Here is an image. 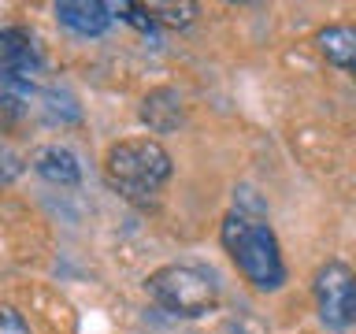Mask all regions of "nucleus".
I'll return each mask as SVG.
<instances>
[{"label": "nucleus", "instance_id": "nucleus-3", "mask_svg": "<svg viewBox=\"0 0 356 334\" xmlns=\"http://www.w3.org/2000/svg\"><path fill=\"white\" fill-rule=\"evenodd\" d=\"M145 294L171 316L197 319L219 305V283L200 264H163L145 278Z\"/></svg>", "mask_w": 356, "mask_h": 334}, {"label": "nucleus", "instance_id": "nucleus-9", "mask_svg": "<svg viewBox=\"0 0 356 334\" xmlns=\"http://www.w3.org/2000/svg\"><path fill=\"white\" fill-rule=\"evenodd\" d=\"M30 164H33V171L52 186H78L82 182L78 156L71 149H63V145H41V149H33Z\"/></svg>", "mask_w": 356, "mask_h": 334}, {"label": "nucleus", "instance_id": "nucleus-5", "mask_svg": "<svg viewBox=\"0 0 356 334\" xmlns=\"http://www.w3.org/2000/svg\"><path fill=\"white\" fill-rule=\"evenodd\" d=\"M44 56L38 49V38L26 26H4L0 30V71H26L41 74Z\"/></svg>", "mask_w": 356, "mask_h": 334}, {"label": "nucleus", "instance_id": "nucleus-7", "mask_svg": "<svg viewBox=\"0 0 356 334\" xmlns=\"http://www.w3.org/2000/svg\"><path fill=\"white\" fill-rule=\"evenodd\" d=\"M141 122L156 134H171L186 122V104H182V93L171 86H160L152 93H145L141 100Z\"/></svg>", "mask_w": 356, "mask_h": 334}, {"label": "nucleus", "instance_id": "nucleus-10", "mask_svg": "<svg viewBox=\"0 0 356 334\" xmlns=\"http://www.w3.org/2000/svg\"><path fill=\"white\" fill-rule=\"evenodd\" d=\"M145 8H149V15L156 19V26L182 30L197 19V4H189V0H182V4H175V0H152V4H145Z\"/></svg>", "mask_w": 356, "mask_h": 334}, {"label": "nucleus", "instance_id": "nucleus-4", "mask_svg": "<svg viewBox=\"0 0 356 334\" xmlns=\"http://www.w3.org/2000/svg\"><path fill=\"white\" fill-rule=\"evenodd\" d=\"M312 294L323 327L330 331H349L356 327V271L341 260L323 264L312 278Z\"/></svg>", "mask_w": 356, "mask_h": 334}, {"label": "nucleus", "instance_id": "nucleus-8", "mask_svg": "<svg viewBox=\"0 0 356 334\" xmlns=\"http://www.w3.org/2000/svg\"><path fill=\"white\" fill-rule=\"evenodd\" d=\"M316 49L330 67H341L356 82V26L349 22H330L316 33Z\"/></svg>", "mask_w": 356, "mask_h": 334}, {"label": "nucleus", "instance_id": "nucleus-2", "mask_svg": "<svg viewBox=\"0 0 356 334\" xmlns=\"http://www.w3.org/2000/svg\"><path fill=\"white\" fill-rule=\"evenodd\" d=\"M108 182L130 200H145L171 178V152L152 138L115 141L104 156Z\"/></svg>", "mask_w": 356, "mask_h": 334}, {"label": "nucleus", "instance_id": "nucleus-13", "mask_svg": "<svg viewBox=\"0 0 356 334\" xmlns=\"http://www.w3.org/2000/svg\"><path fill=\"white\" fill-rule=\"evenodd\" d=\"M22 171V160L11 149H0V182H11Z\"/></svg>", "mask_w": 356, "mask_h": 334}, {"label": "nucleus", "instance_id": "nucleus-12", "mask_svg": "<svg viewBox=\"0 0 356 334\" xmlns=\"http://www.w3.org/2000/svg\"><path fill=\"white\" fill-rule=\"evenodd\" d=\"M0 334H30V323L22 319L19 308L0 305Z\"/></svg>", "mask_w": 356, "mask_h": 334}, {"label": "nucleus", "instance_id": "nucleus-11", "mask_svg": "<svg viewBox=\"0 0 356 334\" xmlns=\"http://www.w3.org/2000/svg\"><path fill=\"white\" fill-rule=\"evenodd\" d=\"M41 100H44V111H49L52 122L56 119H60V122H78V119H82V108H78L74 97L63 93V89H44Z\"/></svg>", "mask_w": 356, "mask_h": 334}, {"label": "nucleus", "instance_id": "nucleus-6", "mask_svg": "<svg viewBox=\"0 0 356 334\" xmlns=\"http://www.w3.org/2000/svg\"><path fill=\"white\" fill-rule=\"evenodd\" d=\"M52 11L60 19V26H67L78 38H100L111 26V11L100 0H60Z\"/></svg>", "mask_w": 356, "mask_h": 334}, {"label": "nucleus", "instance_id": "nucleus-1", "mask_svg": "<svg viewBox=\"0 0 356 334\" xmlns=\"http://www.w3.org/2000/svg\"><path fill=\"white\" fill-rule=\"evenodd\" d=\"M219 241L227 256L234 260V267L249 278L256 289L271 294V289L286 286V260L278 249L275 230L264 219L249 216V212H230L219 227Z\"/></svg>", "mask_w": 356, "mask_h": 334}]
</instances>
